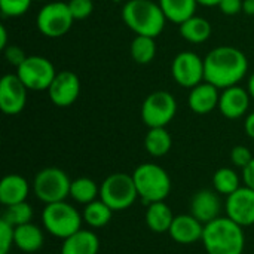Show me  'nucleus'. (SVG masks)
Wrapping results in <instances>:
<instances>
[{
	"instance_id": "obj_1",
	"label": "nucleus",
	"mask_w": 254,
	"mask_h": 254,
	"mask_svg": "<svg viewBox=\"0 0 254 254\" xmlns=\"http://www.w3.org/2000/svg\"><path fill=\"white\" fill-rule=\"evenodd\" d=\"M247 57L234 46H217L204 58V80L219 89L238 85L247 74Z\"/></svg>"
},
{
	"instance_id": "obj_2",
	"label": "nucleus",
	"mask_w": 254,
	"mask_h": 254,
	"mask_svg": "<svg viewBox=\"0 0 254 254\" xmlns=\"http://www.w3.org/2000/svg\"><path fill=\"white\" fill-rule=\"evenodd\" d=\"M202 244L207 254H243L246 235L243 226L226 217H217L204 225Z\"/></svg>"
},
{
	"instance_id": "obj_3",
	"label": "nucleus",
	"mask_w": 254,
	"mask_h": 254,
	"mask_svg": "<svg viewBox=\"0 0 254 254\" xmlns=\"http://www.w3.org/2000/svg\"><path fill=\"white\" fill-rule=\"evenodd\" d=\"M122 19L137 36L158 37L167 22V18L153 0H128L122 7Z\"/></svg>"
},
{
	"instance_id": "obj_4",
	"label": "nucleus",
	"mask_w": 254,
	"mask_h": 254,
	"mask_svg": "<svg viewBox=\"0 0 254 254\" xmlns=\"http://www.w3.org/2000/svg\"><path fill=\"white\" fill-rule=\"evenodd\" d=\"M132 179L138 192V198L144 204L165 201V198L171 192V179L168 173L158 164L146 162L138 165L134 173Z\"/></svg>"
},
{
	"instance_id": "obj_5",
	"label": "nucleus",
	"mask_w": 254,
	"mask_h": 254,
	"mask_svg": "<svg viewBox=\"0 0 254 254\" xmlns=\"http://www.w3.org/2000/svg\"><path fill=\"white\" fill-rule=\"evenodd\" d=\"M83 216L67 201L46 204L42 211L45 231L60 240H65L82 229Z\"/></svg>"
},
{
	"instance_id": "obj_6",
	"label": "nucleus",
	"mask_w": 254,
	"mask_h": 254,
	"mask_svg": "<svg viewBox=\"0 0 254 254\" xmlns=\"http://www.w3.org/2000/svg\"><path fill=\"white\" fill-rule=\"evenodd\" d=\"M100 199H103L113 211L129 208L138 199L132 174L113 173L107 176L100 185Z\"/></svg>"
},
{
	"instance_id": "obj_7",
	"label": "nucleus",
	"mask_w": 254,
	"mask_h": 254,
	"mask_svg": "<svg viewBox=\"0 0 254 254\" xmlns=\"http://www.w3.org/2000/svg\"><path fill=\"white\" fill-rule=\"evenodd\" d=\"M71 180L65 171L57 167L40 170L33 180V192L39 201L46 204L65 201L70 196Z\"/></svg>"
},
{
	"instance_id": "obj_8",
	"label": "nucleus",
	"mask_w": 254,
	"mask_h": 254,
	"mask_svg": "<svg viewBox=\"0 0 254 254\" xmlns=\"http://www.w3.org/2000/svg\"><path fill=\"white\" fill-rule=\"evenodd\" d=\"M177 103L171 92L155 91L141 106V119L149 128H165L176 116Z\"/></svg>"
},
{
	"instance_id": "obj_9",
	"label": "nucleus",
	"mask_w": 254,
	"mask_h": 254,
	"mask_svg": "<svg viewBox=\"0 0 254 254\" xmlns=\"http://www.w3.org/2000/svg\"><path fill=\"white\" fill-rule=\"evenodd\" d=\"M73 21L74 18L68 9V4L64 1L46 3L39 10L36 18L39 31L51 39H57L67 34L73 25Z\"/></svg>"
},
{
	"instance_id": "obj_10",
	"label": "nucleus",
	"mask_w": 254,
	"mask_h": 254,
	"mask_svg": "<svg viewBox=\"0 0 254 254\" xmlns=\"http://www.w3.org/2000/svg\"><path fill=\"white\" fill-rule=\"evenodd\" d=\"M16 74L28 89L48 91L57 76V71L48 58L30 55L16 67Z\"/></svg>"
},
{
	"instance_id": "obj_11",
	"label": "nucleus",
	"mask_w": 254,
	"mask_h": 254,
	"mask_svg": "<svg viewBox=\"0 0 254 254\" xmlns=\"http://www.w3.org/2000/svg\"><path fill=\"white\" fill-rule=\"evenodd\" d=\"M171 74L180 86L192 89L204 82V60L190 51L180 52L173 60Z\"/></svg>"
},
{
	"instance_id": "obj_12",
	"label": "nucleus",
	"mask_w": 254,
	"mask_h": 254,
	"mask_svg": "<svg viewBox=\"0 0 254 254\" xmlns=\"http://www.w3.org/2000/svg\"><path fill=\"white\" fill-rule=\"evenodd\" d=\"M27 86L18 74H4L0 79V109L4 115L13 116L24 110L27 104Z\"/></svg>"
},
{
	"instance_id": "obj_13",
	"label": "nucleus",
	"mask_w": 254,
	"mask_h": 254,
	"mask_svg": "<svg viewBox=\"0 0 254 254\" xmlns=\"http://www.w3.org/2000/svg\"><path fill=\"white\" fill-rule=\"evenodd\" d=\"M226 216L238 223L240 226H253L254 225V190L241 186L232 195L226 196Z\"/></svg>"
},
{
	"instance_id": "obj_14",
	"label": "nucleus",
	"mask_w": 254,
	"mask_h": 254,
	"mask_svg": "<svg viewBox=\"0 0 254 254\" xmlns=\"http://www.w3.org/2000/svg\"><path fill=\"white\" fill-rule=\"evenodd\" d=\"M80 94V80L76 73L70 70H63L57 73L52 80L48 95L57 107H68L71 106Z\"/></svg>"
},
{
	"instance_id": "obj_15",
	"label": "nucleus",
	"mask_w": 254,
	"mask_h": 254,
	"mask_svg": "<svg viewBox=\"0 0 254 254\" xmlns=\"http://www.w3.org/2000/svg\"><path fill=\"white\" fill-rule=\"evenodd\" d=\"M220 211H222V202L216 190L202 189L192 196L190 214L195 219H198L202 225H207L214 219L220 217Z\"/></svg>"
},
{
	"instance_id": "obj_16",
	"label": "nucleus",
	"mask_w": 254,
	"mask_h": 254,
	"mask_svg": "<svg viewBox=\"0 0 254 254\" xmlns=\"http://www.w3.org/2000/svg\"><path fill=\"white\" fill-rule=\"evenodd\" d=\"M250 94L247 89L234 85L225 88L220 94L219 110L226 119H240L243 118L250 107Z\"/></svg>"
},
{
	"instance_id": "obj_17",
	"label": "nucleus",
	"mask_w": 254,
	"mask_h": 254,
	"mask_svg": "<svg viewBox=\"0 0 254 254\" xmlns=\"http://www.w3.org/2000/svg\"><path fill=\"white\" fill-rule=\"evenodd\" d=\"M204 225L189 214H179L174 217L173 225L168 231L170 237L179 244H195L202 240Z\"/></svg>"
},
{
	"instance_id": "obj_18",
	"label": "nucleus",
	"mask_w": 254,
	"mask_h": 254,
	"mask_svg": "<svg viewBox=\"0 0 254 254\" xmlns=\"http://www.w3.org/2000/svg\"><path fill=\"white\" fill-rule=\"evenodd\" d=\"M219 100H220L219 88L204 80L190 89L188 103L190 110L195 112L196 115H207L213 112L216 107H219Z\"/></svg>"
},
{
	"instance_id": "obj_19",
	"label": "nucleus",
	"mask_w": 254,
	"mask_h": 254,
	"mask_svg": "<svg viewBox=\"0 0 254 254\" xmlns=\"http://www.w3.org/2000/svg\"><path fill=\"white\" fill-rule=\"evenodd\" d=\"M28 193L30 185L19 174H7L0 182V202L4 207L27 201Z\"/></svg>"
},
{
	"instance_id": "obj_20",
	"label": "nucleus",
	"mask_w": 254,
	"mask_h": 254,
	"mask_svg": "<svg viewBox=\"0 0 254 254\" xmlns=\"http://www.w3.org/2000/svg\"><path fill=\"white\" fill-rule=\"evenodd\" d=\"M100 240L95 232L80 229L65 238L61 246V254H98Z\"/></svg>"
},
{
	"instance_id": "obj_21",
	"label": "nucleus",
	"mask_w": 254,
	"mask_h": 254,
	"mask_svg": "<svg viewBox=\"0 0 254 254\" xmlns=\"http://www.w3.org/2000/svg\"><path fill=\"white\" fill-rule=\"evenodd\" d=\"M43 231L34 223H25L15 228V247L24 253H36L43 247Z\"/></svg>"
},
{
	"instance_id": "obj_22",
	"label": "nucleus",
	"mask_w": 254,
	"mask_h": 254,
	"mask_svg": "<svg viewBox=\"0 0 254 254\" xmlns=\"http://www.w3.org/2000/svg\"><path fill=\"white\" fill-rule=\"evenodd\" d=\"M174 214L171 211V208L164 202H152L147 205L146 210V223L147 228L155 232V234H165L170 231L173 220H174Z\"/></svg>"
},
{
	"instance_id": "obj_23",
	"label": "nucleus",
	"mask_w": 254,
	"mask_h": 254,
	"mask_svg": "<svg viewBox=\"0 0 254 254\" xmlns=\"http://www.w3.org/2000/svg\"><path fill=\"white\" fill-rule=\"evenodd\" d=\"M159 6L167 18L174 24H182L195 15L198 1L196 0H159Z\"/></svg>"
},
{
	"instance_id": "obj_24",
	"label": "nucleus",
	"mask_w": 254,
	"mask_h": 254,
	"mask_svg": "<svg viewBox=\"0 0 254 254\" xmlns=\"http://www.w3.org/2000/svg\"><path fill=\"white\" fill-rule=\"evenodd\" d=\"M180 34L190 43H204L211 36V24L205 18L193 15L180 24Z\"/></svg>"
},
{
	"instance_id": "obj_25",
	"label": "nucleus",
	"mask_w": 254,
	"mask_h": 254,
	"mask_svg": "<svg viewBox=\"0 0 254 254\" xmlns=\"http://www.w3.org/2000/svg\"><path fill=\"white\" fill-rule=\"evenodd\" d=\"M173 146V138L165 128H149L144 137V147L153 158L165 156Z\"/></svg>"
},
{
	"instance_id": "obj_26",
	"label": "nucleus",
	"mask_w": 254,
	"mask_h": 254,
	"mask_svg": "<svg viewBox=\"0 0 254 254\" xmlns=\"http://www.w3.org/2000/svg\"><path fill=\"white\" fill-rule=\"evenodd\" d=\"M82 216H83V222L88 226L94 229H100V228H104L112 220L113 210L103 199L98 198L85 205Z\"/></svg>"
},
{
	"instance_id": "obj_27",
	"label": "nucleus",
	"mask_w": 254,
	"mask_h": 254,
	"mask_svg": "<svg viewBox=\"0 0 254 254\" xmlns=\"http://www.w3.org/2000/svg\"><path fill=\"white\" fill-rule=\"evenodd\" d=\"M70 198L77 204L86 205L100 198V186L89 177H77L71 180Z\"/></svg>"
},
{
	"instance_id": "obj_28",
	"label": "nucleus",
	"mask_w": 254,
	"mask_h": 254,
	"mask_svg": "<svg viewBox=\"0 0 254 254\" xmlns=\"http://www.w3.org/2000/svg\"><path fill=\"white\" fill-rule=\"evenodd\" d=\"M213 186L219 195L229 196L241 188V179L234 168H219L213 176Z\"/></svg>"
},
{
	"instance_id": "obj_29",
	"label": "nucleus",
	"mask_w": 254,
	"mask_h": 254,
	"mask_svg": "<svg viewBox=\"0 0 254 254\" xmlns=\"http://www.w3.org/2000/svg\"><path fill=\"white\" fill-rule=\"evenodd\" d=\"M156 55V42L155 37L149 36H135L131 42V57L138 64H149Z\"/></svg>"
},
{
	"instance_id": "obj_30",
	"label": "nucleus",
	"mask_w": 254,
	"mask_h": 254,
	"mask_svg": "<svg viewBox=\"0 0 254 254\" xmlns=\"http://www.w3.org/2000/svg\"><path fill=\"white\" fill-rule=\"evenodd\" d=\"M33 207L24 201V202H19V204H15V205H9L6 207L1 219H4L6 222H9L12 226H21V225H25V223H30L33 220Z\"/></svg>"
},
{
	"instance_id": "obj_31",
	"label": "nucleus",
	"mask_w": 254,
	"mask_h": 254,
	"mask_svg": "<svg viewBox=\"0 0 254 254\" xmlns=\"http://www.w3.org/2000/svg\"><path fill=\"white\" fill-rule=\"evenodd\" d=\"M33 0H0V10L4 16H21L24 15Z\"/></svg>"
},
{
	"instance_id": "obj_32",
	"label": "nucleus",
	"mask_w": 254,
	"mask_h": 254,
	"mask_svg": "<svg viewBox=\"0 0 254 254\" xmlns=\"http://www.w3.org/2000/svg\"><path fill=\"white\" fill-rule=\"evenodd\" d=\"M12 246H15V226L4 219L0 220V254H9Z\"/></svg>"
},
{
	"instance_id": "obj_33",
	"label": "nucleus",
	"mask_w": 254,
	"mask_h": 254,
	"mask_svg": "<svg viewBox=\"0 0 254 254\" xmlns=\"http://www.w3.org/2000/svg\"><path fill=\"white\" fill-rule=\"evenodd\" d=\"M67 4L74 19H85L94 10L92 0H68Z\"/></svg>"
},
{
	"instance_id": "obj_34",
	"label": "nucleus",
	"mask_w": 254,
	"mask_h": 254,
	"mask_svg": "<svg viewBox=\"0 0 254 254\" xmlns=\"http://www.w3.org/2000/svg\"><path fill=\"white\" fill-rule=\"evenodd\" d=\"M253 153L250 152V149L249 147H246V146H235L234 149H232V152H231V161H232V164L237 167V168H241V170H244L250 162H252V159H253Z\"/></svg>"
},
{
	"instance_id": "obj_35",
	"label": "nucleus",
	"mask_w": 254,
	"mask_h": 254,
	"mask_svg": "<svg viewBox=\"0 0 254 254\" xmlns=\"http://www.w3.org/2000/svg\"><path fill=\"white\" fill-rule=\"evenodd\" d=\"M3 51H4V57H6L7 63L12 64V65H15V67H18L27 58L25 52L19 46H16V45H10V46H7Z\"/></svg>"
},
{
	"instance_id": "obj_36",
	"label": "nucleus",
	"mask_w": 254,
	"mask_h": 254,
	"mask_svg": "<svg viewBox=\"0 0 254 254\" xmlns=\"http://www.w3.org/2000/svg\"><path fill=\"white\" fill-rule=\"evenodd\" d=\"M243 1L244 0H222L219 3V9L222 10V13L228 16H234L243 12Z\"/></svg>"
},
{
	"instance_id": "obj_37",
	"label": "nucleus",
	"mask_w": 254,
	"mask_h": 254,
	"mask_svg": "<svg viewBox=\"0 0 254 254\" xmlns=\"http://www.w3.org/2000/svg\"><path fill=\"white\" fill-rule=\"evenodd\" d=\"M243 183H244V186L254 190V158L252 159V162L243 170Z\"/></svg>"
},
{
	"instance_id": "obj_38",
	"label": "nucleus",
	"mask_w": 254,
	"mask_h": 254,
	"mask_svg": "<svg viewBox=\"0 0 254 254\" xmlns=\"http://www.w3.org/2000/svg\"><path fill=\"white\" fill-rule=\"evenodd\" d=\"M244 131H246V134H247L250 138H253L254 140V112L253 113H250V115L246 118V122H244Z\"/></svg>"
},
{
	"instance_id": "obj_39",
	"label": "nucleus",
	"mask_w": 254,
	"mask_h": 254,
	"mask_svg": "<svg viewBox=\"0 0 254 254\" xmlns=\"http://www.w3.org/2000/svg\"><path fill=\"white\" fill-rule=\"evenodd\" d=\"M7 48V31L4 25H0V49Z\"/></svg>"
},
{
	"instance_id": "obj_40",
	"label": "nucleus",
	"mask_w": 254,
	"mask_h": 254,
	"mask_svg": "<svg viewBox=\"0 0 254 254\" xmlns=\"http://www.w3.org/2000/svg\"><path fill=\"white\" fill-rule=\"evenodd\" d=\"M243 12L246 15H254V0H244L243 1Z\"/></svg>"
},
{
	"instance_id": "obj_41",
	"label": "nucleus",
	"mask_w": 254,
	"mask_h": 254,
	"mask_svg": "<svg viewBox=\"0 0 254 254\" xmlns=\"http://www.w3.org/2000/svg\"><path fill=\"white\" fill-rule=\"evenodd\" d=\"M196 1H198V4L211 7V6H219V3H220L222 0H196Z\"/></svg>"
},
{
	"instance_id": "obj_42",
	"label": "nucleus",
	"mask_w": 254,
	"mask_h": 254,
	"mask_svg": "<svg viewBox=\"0 0 254 254\" xmlns=\"http://www.w3.org/2000/svg\"><path fill=\"white\" fill-rule=\"evenodd\" d=\"M247 91H249V94H250V97L254 100V73L250 76V79H249V86H247Z\"/></svg>"
},
{
	"instance_id": "obj_43",
	"label": "nucleus",
	"mask_w": 254,
	"mask_h": 254,
	"mask_svg": "<svg viewBox=\"0 0 254 254\" xmlns=\"http://www.w3.org/2000/svg\"><path fill=\"white\" fill-rule=\"evenodd\" d=\"M37 1H46V0H37Z\"/></svg>"
}]
</instances>
